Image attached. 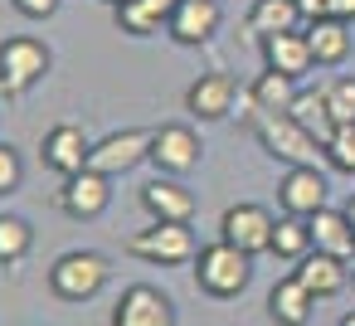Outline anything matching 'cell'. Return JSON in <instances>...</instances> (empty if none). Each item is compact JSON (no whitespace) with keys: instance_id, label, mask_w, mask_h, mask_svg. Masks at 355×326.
I'll return each mask as SVG.
<instances>
[{"instance_id":"1","label":"cell","mask_w":355,"mask_h":326,"mask_svg":"<svg viewBox=\"0 0 355 326\" xmlns=\"http://www.w3.org/2000/svg\"><path fill=\"white\" fill-rule=\"evenodd\" d=\"M248 127H253L258 146H263L272 161H282V166H321V161H326L321 137H311L292 112H263V108H253V112H248Z\"/></svg>"},{"instance_id":"2","label":"cell","mask_w":355,"mask_h":326,"mask_svg":"<svg viewBox=\"0 0 355 326\" xmlns=\"http://www.w3.org/2000/svg\"><path fill=\"white\" fill-rule=\"evenodd\" d=\"M54 69V49L35 35H10L0 40V93L6 98H25L30 88L44 83V74Z\"/></svg>"},{"instance_id":"3","label":"cell","mask_w":355,"mask_h":326,"mask_svg":"<svg viewBox=\"0 0 355 326\" xmlns=\"http://www.w3.org/2000/svg\"><path fill=\"white\" fill-rule=\"evenodd\" d=\"M253 277V258L234 243H205L195 253V287L209 292V297H239Z\"/></svg>"},{"instance_id":"4","label":"cell","mask_w":355,"mask_h":326,"mask_svg":"<svg viewBox=\"0 0 355 326\" xmlns=\"http://www.w3.org/2000/svg\"><path fill=\"white\" fill-rule=\"evenodd\" d=\"M103 287H107V258L93 253V248L59 253L54 268H49V292L59 302H93Z\"/></svg>"},{"instance_id":"5","label":"cell","mask_w":355,"mask_h":326,"mask_svg":"<svg viewBox=\"0 0 355 326\" xmlns=\"http://www.w3.org/2000/svg\"><path fill=\"white\" fill-rule=\"evenodd\" d=\"M127 253L141 258V263H156V268H180V263H195L200 243H195V229L190 224L151 219V229H137L127 239Z\"/></svg>"},{"instance_id":"6","label":"cell","mask_w":355,"mask_h":326,"mask_svg":"<svg viewBox=\"0 0 355 326\" xmlns=\"http://www.w3.org/2000/svg\"><path fill=\"white\" fill-rule=\"evenodd\" d=\"M272 229H277V219H272L258 200H239V205H229L224 219H219V239L234 243V248H243L248 258L272 253Z\"/></svg>"},{"instance_id":"7","label":"cell","mask_w":355,"mask_h":326,"mask_svg":"<svg viewBox=\"0 0 355 326\" xmlns=\"http://www.w3.org/2000/svg\"><path fill=\"white\" fill-rule=\"evenodd\" d=\"M151 132H156V137H151V166H156L161 175H190V171L200 166L205 146H200V132H195V127L166 122V127H151Z\"/></svg>"},{"instance_id":"8","label":"cell","mask_w":355,"mask_h":326,"mask_svg":"<svg viewBox=\"0 0 355 326\" xmlns=\"http://www.w3.org/2000/svg\"><path fill=\"white\" fill-rule=\"evenodd\" d=\"M151 137H156V132H146V127L107 132L103 141H93V156H88V166H93V171H103V175H127L132 166L151 161Z\"/></svg>"},{"instance_id":"9","label":"cell","mask_w":355,"mask_h":326,"mask_svg":"<svg viewBox=\"0 0 355 326\" xmlns=\"http://www.w3.org/2000/svg\"><path fill=\"white\" fill-rule=\"evenodd\" d=\"M54 205L69 214V219H98L107 205H112V175L103 171H78V175H64V185L54 190Z\"/></svg>"},{"instance_id":"10","label":"cell","mask_w":355,"mask_h":326,"mask_svg":"<svg viewBox=\"0 0 355 326\" xmlns=\"http://www.w3.org/2000/svg\"><path fill=\"white\" fill-rule=\"evenodd\" d=\"M326 200H331V180H326L321 166H287V175L277 180V205H282V214L311 219L316 209H326Z\"/></svg>"},{"instance_id":"11","label":"cell","mask_w":355,"mask_h":326,"mask_svg":"<svg viewBox=\"0 0 355 326\" xmlns=\"http://www.w3.org/2000/svg\"><path fill=\"white\" fill-rule=\"evenodd\" d=\"M88 156H93V137L78 127V122H59L40 137V161L59 175H78L88 171Z\"/></svg>"},{"instance_id":"12","label":"cell","mask_w":355,"mask_h":326,"mask_svg":"<svg viewBox=\"0 0 355 326\" xmlns=\"http://www.w3.org/2000/svg\"><path fill=\"white\" fill-rule=\"evenodd\" d=\"M112 326H175V302L151 282H132L112 307Z\"/></svg>"},{"instance_id":"13","label":"cell","mask_w":355,"mask_h":326,"mask_svg":"<svg viewBox=\"0 0 355 326\" xmlns=\"http://www.w3.org/2000/svg\"><path fill=\"white\" fill-rule=\"evenodd\" d=\"M234 98H239V83L224 69H209L185 88V112L200 117V122H224L234 112Z\"/></svg>"},{"instance_id":"14","label":"cell","mask_w":355,"mask_h":326,"mask_svg":"<svg viewBox=\"0 0 355 326\" xmlns=\"http://www.w3.org/2000/svg\"><path fill=\"white\" fill-rule=\"evenodd\" d=\"M219 25H224L219 0H180L175 15H171V25H166V35L175 44H185V49H200V44H209L219 35Z\"/></svg>"},{"instance_id":"15","label":"cell","mask_w":355,"mask_h":326,"mask_svg":"<svg viewBox=\"0 0 355 326\" xmlns=\"http://www.w3.org/2000/svg\"><path fill=\"white\" fill-rule=\"evenodd\" d=\"M141 209L151 219H166V224H190L195 195L180 185V175H156V180L141 185Z\"/></svg>"},{"instance_id":"16","label":"cell","mask_w":355,"mask_h":326,"mask_svg":"<svg viewBox=\"0 0 355 326\" xmlns=\"http://www.w3.org/2000/svg\"><path fill=\"white\" fill-rule=\"evenodd\" d=\"M263 64L272 69V74H287V78H306L311 69H316V59H311V44H306V30H282V35H268L263 40Z\"/></svg>"},{"instance_id":"17","label":"cell","mask_w":355,"mask_h":326,"mask_svg":"<svg viewBox=\"0 0 355 326\" xmlns=\"http://www.w3.org/2000/svg\"><path fill=\"white\" fill-rule=\"evenodd\" d=\"M292 277L321 302V297H336V292H345V282H350V268H345V258H336V253H321V248H311L306 258H297V268H292Z\"/></svg>"},{"instance_id":"18","label":"cell","mask_w":355,"mask_h":326,"mask_svg":"<svg viewBox=\"0 0 355 326\" xmlns=\"http://www.w3.org/2000/svg\"><path fill=\"white\" fill-rule=\"evenodd\" d=\"M311 307H316V297H311L297 277H282V282H272V292H268V316H272L277 326H306V321H311Z\"/></svg>"},{"instance_id":"19","label":"cell","mask_w":355,"mask_h":326,"mask_svg":"<svg viewBox=\"0 0 355 326\" xmlns=\"http://www.w3.org/2000/svg\"><path fill=\"white\" fill-rule=\"evenodd\" d=\"M311 248L321 253H336V258H350L355 253V224L345 219V209H316L311 214Z\"/></svg>"},{"instance_id":"20","label":"cell","mask_w":355,"mask_h":326,"mask_svg":"<svg viewBox=\"0 0 355 326\" xmlns=\"http://www.w3.org/2000/svg\"><path fill=\"white\" fill-rule=\"evenodd\" d=\"M306 44H311L316 69H336L350 54V25L345 20H316V25H306Z\"/></svg>"},{"instance_id":"21","label":"cell","mask_w":355,"mask_h":326,"mask_svg":"<svg viewBox=\"0 0 355 326\" xmlns=\"http://www.w3.org/2000/svg\"><path fill=\"white\" fill-rule=\"evenodd\" d=\"M297 25H302L297 0H253V6H248V30H253L258 40L282 35V30H297Z\"/></svg>"},{"instance_id":"22","label":"cell","mask_w":355,"mask_h":326,"mask_svg":"<svg viewBox=\"0 0 355 326\" xmlns=\"http://www.w3.org/2000/svg\"><path fill=\"white\" fill-rule=\"evenodd\" d=\"M292 98H297V78L272 74V69H263L253 78V88H248V108H263V112H287Z\"/></svg>"},{"instance_id":"23","label":"cell","mask_w":355,"mask_h":326,"mask_svg":"<svg viewBox=\"0 0 355 326\" xmlns=\"http://www.w3.org/2000/svg\"><path fill=\"white\" fill-rule=\"evenodd\" d=\"M311 137H321L326 141V132L336 127L331 122V103H326V88H297V98H292V108H287Z\"/></svg>"},{"instance_id":"24","label":"cell","mask_w":355,"mask_h":326,"mask_svg":"<svg viewBox=\"0 0 355 326\" xmlns=\"http://www.w3.org/2000/svg\"><path fill=\"white\" fill-rule=\"evenodd\" d=\"M272 253L277 258H306L311 253V219H302V214H282L277 219V229H272Z\"/></svg>"},{"instance_id":"25","label":"cell","mask_w":355,"mask_h":326,"mask_svg":"<svg viewBox=\"0 0 355 326\" xmlns=\"http://www.w3.org/2000/svg\"><path fill=\"white\" fill-rule=\"evenodd\" d=\"M112 20H117V30L122 35H132V40H151V35H161V15H156V6L151 0H127V6H112Z\"/></svg>"},{"instance_id":"26","label":"cell","mask_w":355,"mask_h":326,"mask_svg":"<svg viewBox=\"0 0 355 326\" xmlns=\"http://www.w3.org/2000/svg\"><path fill=\"white\" fill-rule=\"evenodd\" d=\"M35 248V229L20 214H0V268H15Z\"/></svg>"},{"instance_id":"27","label":"cell","mask_w":355,"mask_h":326,"mask_svg":"<svg viewBox=\"0 0 355 326\" xmlns=\"http://www.w3.org/2000/svg\"><path fill=\"white\" fill-rule=\"evenodd\" d=\"M321 146H326V166H331V171H340V175H355V122H345V127H331Z\"/></svg>"},{"instance_id":"28","label":"cell","mask_w":355,"mask_h":326,"mask_svg":"<svg viewBox=\"0 0 355 326\" xmlns=\"http://www.w3.org/2000/svg\"><path fill=\"white\" fill-rule=\"evenodd\" d=\"M326 103H331V122H336V127L355 122V78H336V83L326 88Z\"/></svg>"},{"instance_id":"29","label":"cell","mask_w":355,"mask_h":326,"mask_svg":"<svg viewBox=\"0 0 355 326\" xmlns=\"http://www.w3.org/2000/svg\"><path fill=\"white\" fill-rule=\"evenodd\" d=\"M20 180H25V161H20V151H15L10 141H0V195L20 190Z\"/></svg>"},{"instance_id":"30","label":"cell","mask_w":355,"mask_h":326,"mask_svg":"<svg viewBox=\"0 0 355 326\" xmlns=\"http://www.w3.org/2000/svg\"><path fill=\"white\" fill-rule=\"evenodd\" d=\"M10 6L25 15V20H49L59 10V0H10Z\"/></svg>"},{"instance_id":"31","label":"cell","mask_w":355,"mask_h":326,"mask_svg":"<svg viewBox=\"0 0 355 326\" xmlns=\"http://www.w3.org/2000/svg\"><path fill=\"white\" fill-rule=\"evenodd\" d=\"M297 10L306 25H316V20H331V0H297Z\"/></svg>"},{"instance_id":"32","label":"cell","mask_w":355,"mask_h":326,"mask_svg":"<svg viewBox=\"0 0 355 326\" xmlns=\"http://www.w3.org/2000/svg\"><path fill=\"white\" fill-rule=\"evenodd\" d=\"M331 20H355V0H331Z\"/></svg>"},{"instance_id":"33","label":"cell","mask_w":355,"mask_h":326,"mask_svg":"<svg viewBox=\"0 0 355 326\" xmlns=\"http://www.w3.org/2000/svg\"><path fill=\"white\" fill-rule=\"evenodd\" d=\"M345 219H350V224H355V195H350V200H345Z\"/></svg>"},{"instance_id":"34","label":"cell","mask_w":355,"mask_h":326,"mask_svg":"<svg viewBox=\"0 0 355 326\" xmlns=\"http://www.w3.org/2000/svg\"><path fill=\"white\" fill-rule=\"evenodd\" d=\"M336 326H355V311H345V316H340V321H336Z\"/></svg>"},{"instance_id":"35","label":"cell","mask_w":355,"mask_h":326,"mask_svg":"<svg viewBox=\"0 0 355 326\" xmlns=\"http://www.w3.org/2000/svg\"><path fill=\"white\" fill-rule=\"evenodd\" d=\"M107 6H127V0H107Z\"/></svg>"}]
</instances>
